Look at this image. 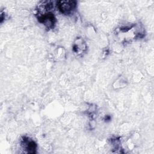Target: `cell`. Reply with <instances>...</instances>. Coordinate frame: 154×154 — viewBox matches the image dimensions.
I'll return each instance as SVG.
<instances>
[{
    "label": "cell",
    "instance_id": "6da1fadb",
    "mask_svg": "<svg viewBox=\"0 0 154 154\" xmlns=\"http://www.w3.org/2000/svg\"><path fill=\"white\" fill-rule=\"evenodd\" d=\"M57 7L59 10L64 14H69L75 10L76 2L74 1H61L58 2Z\"/></svg>",
    "mask_w": 154,
    "mask_h": 154
}]
</instances>
